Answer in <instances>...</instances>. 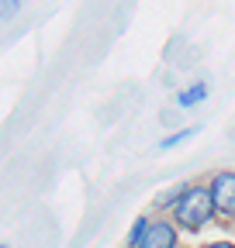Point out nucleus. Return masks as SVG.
I'll return each instance as SVG.
<instances>
[{"instance_id":"1","label":"nucleus","mask_w":235,"mask_h":248,"mask_svg":"<svg viewBox=\"0 0 235 248\" xmlns=\"http://www.w3.org/2000/svg\"><path fill=\"white\" fill-rule=\"evenodd\" d=\"M211 214H215L211 190H204V186H190V190L180 197V203H176V221H180L187 231H201L211 221Z\"/></svg>"},{"instance_id":"2","label":"nucleus","mask_w":235,"mask_h":248,"mask_svg":"<svg viewBox=\"0 0 235 248\" xmlns=\"http://www.w3.org/2000/svg\"><path fill=\"white\" fill-rule=\"evenodd\" d=\"M211 203H215V214L235 217V172H221L211 183Z\"/></svg>"},{"instance_id":"3","label":"nucleus","mask_w":235,"mask_h":248,"mask_svg":"<svg viewBox=\"0 0 235 248\" xmlns=\"http://www.w3.org/2000/svg\"><path fill=\"white\" fill-rule=\"evenodd\" d=\"M138 248H176V231H173V224H166V221L149 224V228H145V234H142V241H138Z\"/></svg>"},{"instance_id":"4","label":"nucleus","mask_w":235,"mask_h":248,"mask_svg":"<svg viewBox=\"0 0 235 248\" xmlns=\"http://www.w3.org/2000/svg\"><path fill=\"white\" fill-rule=\"evenodd\" d=\"M204 97H208V83H194V86H187L180 97H176V104L180 107H197Z\"/></svg>"},{"instance_id":"5","label":"nucleus","mask_w":235,"mask_h":248,"mask_svg":"<svg viewBox=\"0 0 235 248\" xmlns=\"http://www.w3.org/2000/svg\"><path fill=\"white\" fill-rule=\"evenodd\" d=\"M194 135H197V128H184V131H173L169 138H163V141H159V148L166 152V148H173V145H184V141H187V138H194Z\"/></svg>"},{"instance_id":"6","label":"nucleus","mask_w":235,"mask_h":248,"mask_svg":"<svg viewBox=\"0 0 235 248\" xmlns=\"http://www.w3.org/2000/svg\"><path fill=\"white\" fill-rule=\"evenodd\" d=\"M145 228H149V221H145V217H138V221H135V228H132V234H128V245H132V248H138V241H142Z\"/></svg>"},{"instance_id":"7","label":"nucleus","mask_w":235,"mask_h":248,"mask_svg":"<svg viewBox=\"0 0 235 248\" xmlns=\"http://www.w3.org/2000/svg\"><path fill=\"white\" fill-rule=\"evenodd\" d=\"M17 11V4H0V17H11Z\"/></svg>"},{"instance_id":"8","label":"nucleus","mask_w":235,"mask_h":248,"mask_svg":"<svg viewBox=\"0 0 235 248\" xmlns=\"http://www.w3.org/2000/svg\"><path fill=\"white\" fill-rule=\"evenodd\" d=\"M208 248H235V245H228V241H218V245H208Z\"/></svg>"},{"instance_id":"9","label":"nucleus","mask_w":235,"mask_h":248,"mask_svg":"<svg viewBox=\"0 0 235 248\" xmlns=\"http://www.w3.org/2000/svg\"><path fill=\"white\" fill-rule=\"evenodd\" d=\"M0 248H7V245H0Z\"/></svg>"}]
</instances>
